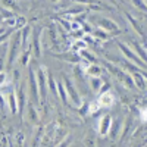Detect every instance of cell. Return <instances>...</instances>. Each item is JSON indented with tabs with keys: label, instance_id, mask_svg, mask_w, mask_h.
Returning <instances> with one entry per match:
<instances>
[{
	"label": "cell",
	"instance_id": "6da1fadb",
	"mask_svg": "<svg viewBox=\"0 0 147 147\" xmlns=\"http://www.w3.org/2000/svg\"><path fill=\"white\" fill-rule=\"evenodd\" d=\"M35 78H37V88H38V97L41 102H46L47 97V69L44 66H40L35 71Z\"/></svg>",
	"mask_w": 147,
	"mask_h": 147
},
{
	"label": "cell",
	"instance_id": "7a4b0ae2",
	"mask_svg": "<svg viewBox=\"0 0 147 147\" xmlns=\"http://www.w3.org/2000/svg\"><path fill=\"white\" fill-rule=\"evenodd\" d=\"M118 47H119V50L122 52V55L125 56L127 60H129V62H132L134 65H137V66H140L141 69L146 71V62H143V60L132 52V49H131L128 44L122 43V41H118Z\"/></svg>",
	"mask_w": 147,
	"mask_h": 147
},
{
	"label": "cell",
	"instance_id": "3957f363",
	"mask_svg": "<svg viewBox=\"0 0 147 147\" xmlns=\"http://www.w3.org/2000/svg\"><path fill=\"white\" fill-rule=\"evenodd\" d=\"M21 47H22V43H21V30H18L13 35H12V40H10V44H9V55H7L9 66L15 60L16 55L21 52Z\"/></svg>",
	"mask_w": 147,
	"mask_h": 147
},
{
	"label": "cell",
	"instance_id": "277c9868",
	"mask_svg": "<svg viewBox=\"0 0 147 147\" xmlns=\"http://www.w3.org/2000/svg\"><path fill=\"white\" fill-rule=\"evenodd\" d=\"M103 63H105V66L113 74V75L119 80V81H122L127 87H129V88H132L134 87V82H132V80H131V75L129 74H127V72H124L121 68H118V66H115V65H112V63H109V62H106V60H103Z\"/></svg>",
	"mask_w": 147,
	"mask_h": 147
},
{
	"label": "cell",
	"instance_id": "5b68a950",
	"mask_svg": "<svg viewBox=\"0 0 147 147\" xmlns=\"http://www.w3.org/2000/svg\"><path fill=\"white\" fill-rule=\"evenodd\" d=\"M63 85H65V90H66V96L71 99V102L75 105V106H81L82 105V100H81V97L78 94V91L75 90V87H74V84L71 82V80H68L66 77H63Z\"/></svg>",
	"mask_w": 147,
	"mask_h": 147
},
{
	"label": "cell",
	"instance_id": "8992f818",
	"mask_svg": "<svg viewBox=\"0 0 147 147\" xmlns=\"http://www.w3.org/2000/svg\"><path fill=\"white\" fill-rule=\"evenodd\" d=\"M40 35H41V28H35L32 31V37H31V46H32V55L34 57L38 59L41 56V44H40Z\"/></svg>",
	"mask_w": 147,
	"mask_h": 147
},
{
	"label": "cell",
	"instance_id": "52a82bcc",
	"mask_svg": "<svg viewBox=\"0 0 147 147\" xmlns=\"http://www.w3.org/2000/svg\"><path fill=\"white\" fill-rule=\"evenodd\" d=\"M97 25H99V28H102L106 32H118L119 31L118 24L115 21H112V19H109V18H100V19H97Z\"/></svg>",
	"mask_w": 147,
	"mask_h": 147
},
{
	"label": "cell",
	"instance_id": "ba28073f",
	"mask_svg": "<svg viewBox=\"0 0 147 147\" xmlns=\"http://www.w3.org/2000/svg\"><path fill=\"white\" fill-rule=\"evenodd\" d=\"M15 96H16L18 112L22 115V113H24V110H25V106H27V91H25V87L18 88V91L15 93Z\"/></svg>",
	"mask_w": 147,
	"mask_h": 147
},
{
	"label": "cell",
	"instance_id": "9c48e42d",
	"mask_svg": "<svg viewBox=\"0 0 147 147\" xmlns=\"http://www.w3.org/2000/svg\"><path fill=\"white\" fill-rule=\"evenodd\" d=\"M110 127H112V116L110 115L102 116L99 121V134L100 136H106L110 129Z\"/></svg>",
	"mask_w": 147,
	"mask_h": 147
},
{
	"label": "cell",
	"instance_id": "30bf717a",
	"mask_svg": "<svg viewBox=\"0 0 147 147\" xmlns=\"http://www.w3.org/2000/svg\"><path fill=\"white\" fill-rule=\"evenodd\" d=\"M30 88H31V97H32V100L35 103L40 102L38 88H37V78H35V72L32 69H30Z\"/></svg>",
	"mask_w": 147,
	"mask_h": 147
},
{
	"label": "cell",
	"instance_id": "8fae6325",
	"mask_svg": "<svg viewBox=\"0 0 147 147\" xmlns=\"http://www.w3.org/2000/svg\"><path fill=\"white\" fill-rule=\"evenodd\" d=\"M97 102H99L100 107H110V106L115 103V96L110 93V90H109V91L100 94L99 99H97Z\"/></svg>",
	"mask_w": 147,
	"mask_h": 147
},
{
	"label": "cell",
	"instance_id": "7c38bea8",
	"mask_svg": "<svg viewBox=\"0 0 147 147\" xmlns=\"http://www.w3.org/2000/svg\"><path fill=\"white\" fill-rule=\"evenodd\" d=\"M131 80L134 82V85H137V87H140L141 90L146 88V71L143 72H131Z\"/></svg>",
	"mask_w": 147,
	"mask_h": 147
},
{
	"label": "cell",
	"instance_id": "4fadbf2b",
	"mask_svg": "<svg viewBox=\"0 0 147 147\" xmlns=\"http://www.w3.org/2000/svg\"><path fill=\"white\" fill-rule=\"evenodd\" d=\"M125 18H127V19H128V22L131 24V27H132L134 30H136V31L140 34V37H141V38H146V32H144V30L141 28V25L138 24V21H137L136 18H134L131 13H125Z\"/></svg>",
	"mask_w": 147,
	"mask_h": 147
},
{
	"label": "cell",
	"instance_id": "5bb4252c",
	"mask_svg": "<svg viewBox=\"0 0 147 147\" xmlns=\"http://www.w3.org/2000/svg\"><path fill=\"white\" fill-rule=\"evenodd\" d=\"M6 100H7V105H9V109H10V113H18V105H16V96L13 91H10L9 96L6 97Z\"/></svg>",
	"mask_w": 147,
	"mask_h": 147
},
{
	"label": "cell",
	"instance_id": "9a60e30c",
	"mask_svg": "<svg viewBox=\"0 0 147 147\" xmlns=\"http://www.w3.org/2000/svg\"><path fill=\"white\" fill-rule=\"evenodd\" d=\"M131 46L134 47V53H136L143 62H146V50H144V47L141 46V44H138V41H131Z\"/></svg>",
	"mask_w": 147,
	"mask_h": 147
},
{
	"label": "cell",
	"instance_id": "2e32d148",
	"mask_svg": "<svg viewBox=\"0 0 147 147\" xmlns=\"http://www.w3.org/2000/svg\"><path fill=\"white\" fill-rule=\"evenodd\" d=\"M80 57H82V60H87L88 63H96L97 59L93 53H90L87 49H82V50H80Z\"/></svg>",
	"mask_w": 147,
	"mask_h": 147
},
{
	"label": "cell",
	"instance_id": "e0dca14e",
	"mask_svg": "<svg viewBox=\"0 0 147 147\" xmlns=\"http://www.w3.org/2000/svg\"><path fill=\"white\" fill-rule=\"evenodd\" d=\"M27 118H28V121H31V122H38V113H37V109L32 106V103L28 105Z\"/></svg>",
	"mask_w": 147,
	"mask_h": 147
},
{
	"label": "cell",
	"instance_id": "ac0fdd59",
	"mask_svg": "<svg viewBox=\"0 0 147 147\" xmlns=\"http://www.w3.org/2000/svg\"><path fill=\"white\" fill-rule=\"evenodd\" d=\"M57 93H59V96H60V100H62V103L63 105H66L68 103V96H66V90H65V85H63V82L62 81H59L57 82Z\"/></svg>",
	"mask_w": 147,
	"mask_h": 147
},
{
	"label": "cell",
	"instance_id": "d6986e66",
	"mask_svg": "<svg viewBox=\"0 0 147 147\" xmlns=\"http://www.w3.org/2000/svg\"><path fill=\"white\" fill-rule=\"evenodd\" d=\"M87 72L90 74V77H100V74H102V68L99 65H96V63H90Z\"/></svg>",
	"mask_w": 147,
	"mask_h": 147
},
{
	"label": "cell",
	"instance_id": "ffe728a7",
	"mask_svg": "<svg viewBox=\"0 0 147 147\" xmlns=\"http://www.w3.org/2000/svg\"><path fill=\"white\" fill-rule=\"evenodd\" d=\"M72 52H77V50H82V49H87V41H85L84 38H81V40H77L75 43L72 44Z\"/></svg>",
	"mask_w": 147,
	"mask_h": 147
},
{
	"label": "cell",
	"instance_id": "44dd1931",
	"mask_svg": "<svg viewBox=\"0 0 147 147\" xmlns=\"http://www.w3.org/2000/svg\"><path fill=\"white\" fill-rule=\"evenodd\" d=\"M91 32H93V35L96 37V38H99V40H107L109 38V32L103 31L102 28H97V30H94Z\"/></svg>",
	"mask_w": 147,
	"mask_h": 147
},
{
	"label": "cell",
	"instance_id": "7402d4cb",
	"mask_svg": "<svg viewBox=\"0 0 147 147\" xmlns=\"http://www.w3.org/2000/svg\"><path fill=\"white\" fill-rule=\"evenodd\" d=\"M47 88L50 90L55 96H56V93H57V90H56V84H55V78L52 77V74H47Z\"/></svg>",
	"mask_w": 147,
	"mask_h": 147
},
{
	"label": "cell",
	"instance_id": "603a6c76",
	"mask_svg": "<svg viewBox=\"0 0 147 147\" xmlns=\"http://www.w3.org/2000/svg\"><path fill=\"white\" fill-rule=\"evenodd\" d=\"M91 88L94 90V91H99L100 90V87L103 85V82H102V78L100 77H91Z\"/></svg>",
	"mask_w": 147,
	"mask_h": 147
},
{
	"label": "cell",
	"instance_id": "cb8c5ba5",
	"mask_svg": "<svg viewBox=\"0 0 147 147\" xmlns=\"http://www.w3.org/2000/svg\"><path fill=\"white\" fill-rule=\"evenodd\" d=\"M84 10H85V6H82V5H77V6H74V7L68 9V10L65 12V15H72V13H82Z\"/></svg>",
	"mask_w": 147,
	"mask_h": 147
},
{
	"label": "cell",
	"instance_id": "d4e9b609",
	"mask_svg": "<svg viewBox=\"0 0 147 147\" xmlns=\"http://www.w3.org/2000/svg\"><path fill=\"white\" fill-rule=\"evenodd\" d=\"M0 2H2V5H3V7H6L7 10H16L18 9V6L15 5V2L13 0H0Z\"/></svg>",
	"mask_w": 147,
	"mask_h": 147
},
{
	"label": "cell",
	"instance_id": "484cf974",
	"mask_svg": "<svg viewBox=\"0 0 147 147\" xmlns=\"http://www.w3.org/2000/svg\"><path fill=\"white\" fill-rule=\"evenodd\" d=\"M72 136H66L63 140H60L57 144H56V147H71V144H72Z\"/></svg>",
	"mask_w": 147,
	"mask_h": 147
},
{
	"label": "cell",
	"instance_id": "4316f807",
	"mask_svg": "<svg viewBox=\"0 0 147 147\" xmlns=\"http://www.w3.org/2000/svg\"><path fill=\"white\" fill-rule=\"evenodd\" d=\"M57 57L60 59H66V60H71V62H80V55H57Z\"/></svg>",
	"mask_w": 147,
	"mask_h": 147
},
{
	"label": "cell",
	"instance_id": "83f0119b",
	"mask_svg": "<svg viewBox=\"0 0 147 147\" xmlns=\"http://www.w3.org/2000/svg\"><path fill=\"white\" fill-rule=\"evenodd\" d=\"M30 56H31V52H30V50H24V53L19 55V63H21V65H27Z\"/></svg>",
	"mask_w": 147,
	"mask_h": 147
},
{
	"label": "cell",
	"instance_id": "f1b7e54d",
	"mask_svg": "<svg viewBox=\"0 0 147 147\" xmlns=\"http://www.w3.org/2000/svg\"><path fill=\"white\" fill-rule=\"evenodd\" d=\"M131 2H132V5L136 6V7H138V9H141V10L146 12V9H147L146 0H131Z\"/></svg>",
	"mask_w": 147,
	"mask_h": 147
},
{
	"label": "cell",
	"instance_id": "f546056e",
	"mask_svg": "<svg viewBox=\"0 0 147 147\" xmlns=\"http://www.w3.org/2000/svg\"><path fill=\"white\" fill-rule=\"evenodd\" d=\"M99 109H102V107H100V105H99V102L94 100V102L90 105V107H88V112H90V113H96Z\"/></svg>",
	"mask_w": 147,
	"mask_h": 147
},
{
	"label": "cell",
	"instance_id": "4dcf8cb0",
	"mask_svg": "<svg viewBox=\"0 0 147 147\" xmlns=\"http://www.w3.org/2000/svg\"><path fill=\"white\" fill-rule=\"evenodd\" d=\"M15 21H16L15 27H18V28H19V27H25V24H27V19L24 18V16H18Z\"/></svg>",
	"mask_w": 147,
	"mask_h": 147
},
{
	"label": "cell",
	"instance_id": "1f68e13d",
	"mask_svg": "<svg viewBox=\"0 0 147 147\" xmlns=\"http://www.w3.org/2000/svg\"><path fill=\"white\" fill-rule=\"evenodd\" d=\"M109 90H110V85L109 84H103L102 87H100V90H99V96L103 94V93H106V91H109Z\"/></svg>",
	"mask_w": 147,
	"mask_h": 147
},
{
	"label": "cell",
	"instance_id": "d6a6232c",
	"mask_svg": "<svg viewBox=\"0 0 147 147\" xmlns=\"http://www.w3.org/2000/svg\"><path fill=\"white\" fill-rule=\"evenodd\" d=\"M10 35V31H6V32H3V34H0V43H3V41H6V38Z\"/></svg>",
	"mask_w": 147,
	"mask_h": 147
},
{
	"label": "cell",
	"instance_id": "836d02e7",
	"mask_svg": "<svg viewBox=\"0 0 147 147\" xmlns=\"http://www.w3.org/2000/svg\"><path fill=\"white\" fill-rule=\"evenodd\" d=\"M6 80H7V75L5 72H0V85H3L6 82Z\"/></svg>",
	"mask_w": 147,
	"mask_h": 147
},
{
	"label": "cell",
	"instance_id": "e575fe53",
	"mask_svg": "<svg viewBox=\"0 0 147 147\" xmlns=\"http://www.w3.org/2000/svg\"><path fill=\"white\" fill-rule=\"evenodd\" d=\"M3 107H5V99H3L2 93H0V109H3Z\"/></svg>",
	"mask_w": 147,
	"mask_h": 147
},
{
	"label": "cell",
	"instance_id": "d590c367",
	"mask_svg": "<svg viewBox=\"0 0 147 147\" xmlns=\"http://www.w3.org/2000/svg\"><path fill=\"white\" fill-rule=\"evenodd\" d=\"M74 2H77L78 5H85V3H88L90 0H74Z\"/></svg>",
	"mask_w": 147,
	"mask_h": 147
},
{
	"label": "cell",
	"instance_id": "8d00e7d4",
	"mask_svg": "<svg viewBox=\"0 0 147 147\" xmlns=\"http://www.w3.org/2000/svg\"><path fill=\"white\" fill-rule=\"evenodd\" d=\"M50 2H52V3H59L60 0H50Z\"/></svg>",
	"mask_w": 147,
	"mask_h": 147
},
{
	"label": "cell",
	"instance_id": "74e56055",
	"mask_svg": "<svg viewBox=\"0 0 147 147\" xmlns=\"http://www.w3.org/2000/svg\"><path fill=\"white\" fill-rule=\"evenodd\" d=\"M81 147H85V146H81Z\"/></svg>",
	"mask_w": 147,
	"mask_h": 147
}]
</instances>
